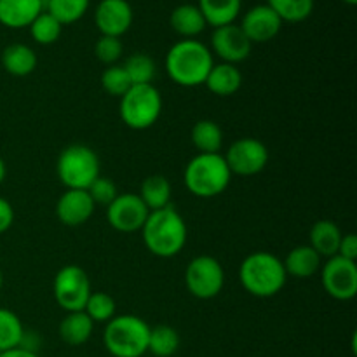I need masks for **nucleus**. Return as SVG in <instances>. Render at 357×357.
I'll return each instance as SVG.
<instances>
[{"mask_svg":"<svg viewBox=\"0 0 357 357\" xmlns=\"http://www.w3.org/2000/svg\"><path fill=\"white\" fill-rule=\"evenodd\" d=\"M251 47L253 44L250 42V38L236 23L215 28L211 35V52H215L222 59V63L237 65V63L244 61L251 54Z\"/></svg>","mask_w":357,"mask_h":357,"instance_id":"obj_13","label":"nucleus"},{"mask_svg":"<svg viewBox=\"0 0 357 357\" xmlns=\"http://www.w3.org/2000/svg\"><path fill=\"white\" fill-rule=\"evenodd\" d=\"M122 66H124L126 73L131 79L132 86L152 84L153 77H155V61L150 56L143 54V52H136V54L129 56Z\"/></svg>","mask_w":357,"mask_h":357,"instance_id":"obj_32","label":"nucleus"},{"mask_svg":"<svg viewBox=\"0 0 357 357\" xmlns=\"http://www.w3.org/2000/svg\"><path fill=\"white\" fill-rule=\"evenodd\" d=\"M89 2L91 0H45V10L65 26L82 20L89 9Z\"/></svg>","mask_w":357,"mask_h":357,"instance_id":"obj_29","label":"nucleus"},{"mask_svg":"<svg viewBox=\"0 0 357 357\" xmlns=\"http://www.w3.org/2000/svg\"><path fill=\"white\" fill-rule=\"evenodd\" d=\"M230 173L239 176H255L261 173L268 162V150L260 139L239 138L223 155Z\"/></svg>","mask_w":357,"mask_h":357,"instance_id":"obj_11","label":"nucleus"},{"mask_svg":"<svg viewBox=\"0 0 357 357\" xmlns=\"http://www.w3.org/2000/svg\"><path fill=\"white\" fill-rule=\"evenodd\" d=\"M342 230L331 220H319L310 229V244L309 246L316 251L319 257L331 258L338 255V246L342 241Z\"/></svg>","mask_w":357,"mask_h":357,"instance_id":"obj_20","label":"nucleus"},{"mask_svg":"<svg viewBox=\"0 0 357 357\" xmlns=\"http://www.w3.org/2000/svg\"><path fill=\"white\" fill-rule=\"evenodd\" d=\"M122 52H124V47H122L121 38L117 37H107V35H101V37L98 38L96 45H94V54H96V58L108 66L117 65Z\"/></svg>","mask_w":357,"mask_h":357,"instance_id":"obj_35","label":"nucleus"},{"mask_svg":"<svg viewBox=\"0 0 357 357\" xmlns=\"http://www.w3.org/2000/svg\"><path fill=\"white\" fill-rule=\"evenodd\" d=\"M14 223V209L7 199L0 197V234L7 232Z\"/></svg>","mask_w":357,"mask_h":357,"instance_id":"obj_38","label":"nucleus"},{"mask_svg":"<svg viewBox=\"0 0 357 357\" xmlns=\"http://www.w3.org/2000/svg\"><path fill=\"white\" fill-rule=\"evenodd\" d=\"M286 274L296 279H309L321 271V257L309 246L293 248L288 257L282 260Z\"/></svg>","mask_w":357,"mask_h":357,"instance_id":"obj_19","label":"nucleus"},{"mask_svg":"<svg viewBox=\"0 0 357 357\" xmlns=\"http://www.w3.org/2000/svg\"><path fill=\"white\" fill-rule=\"evenodd\" d=\"M342 2L349 3V6H356V3H357V0H342Z\"/></svg>","mask_w":357,"mask_h":357,"instance_id":"obj_41","label":"nucleus"},{"mask_svg":"<svg viewBox=\"0 0 357 357\" xmlns=\"http://www.w3.org/2000/svg\"><path fill=\"white\" fill-rule=\"evenodd\" d=\"M321 282L331 298L347 302L357 295V265L356 261L335 255L321 265Z\"/></svg>","mask_w":357,"mask_h":357,"instance_id":"obj_10","label":"nucleus"},{"mask_svg":"<svg viewBox=\"0 0 357 357\" xmlns=\"http://www.w3.org/2000/svg\"><path fill=\"white\" fill-rule=\"evenodd\" d=\"M213 65L211 49L197 38H181L166 54L167 77L181 87L202 86Z\"/></svg>","mask_w":357,"mask_h":357,"instance_id":"obj_1","label":"nucleus"},{"mask_svg":"<svg viewBox=\"0 0 357 357\" xmlns=\"http://www.w3.org/2000/svg\"><path fill=\"white\" fill-rule=\"evenodd\" d=\"M199 10L213 28L232 24L239 17L243 0H199Z\"/></svg>","mask_w":357,"mask_h":357,"instance_id":"obj_24","label":"nucleus"},{"mask_svg":"<svg viewBox=\"0 0 357 357\" xmlns=\"http://www.w3.org/2000/svg\"><path fill=\"white\" fill-rule=\"evenodd\" d=\"M149 337L150 326L142 317L122 314L107 323L103 344L114 357H143L149 352Z\"/></svg>","mask_w":357,"mask_h":357,"instance_id":"obj_5","label":"nucleus"},{"mask_svg":"<svg viewBox=\"0 0 357 357\" xmlns=\"http://www.w3.org/2000/svg\"><path fill=\"white\" fill-rule=\"evenodd\" d=\"M37 54L26 44H10L2 52V66L14 77H26L37 68Z\"/></svg>","mask_w":357,"mask_h":357,"instance_id":"obj_23","label":"nucleus"},{"mask_svg":"<svg viewBox=\"0 0 357 357\" xmlns=\"http://www.w3.org/2000/svg\"><path fill=\"white\" fill-rule=\"evenodd\" d=\"M241 30L244 31L251 44H265L278 37L282 21L267 3H260L248 10L241 21Z\"/></svg>","mask_w":357,"mask_h":357,"instance_id":"obj_15","label":"nucleus"},{"mask_svg":"<svg viewBox=\"0 0 357 357\" xmlns=\"http://www.w3.org/2000/svg\"><path fill=\"white\" fill-rule=\"evenodd\" d=\"M135 13L128 0H101L94 10V23L101 35L121 38L131 28Z\"/></svg>","mask_w":357,"mask_h":357,"instance_id":"obj_14","label":"nucleus"},{"mask_svg":"<svg viewBox=\"0 0 357 357\" xmlns=\"http://www.w3.org/2000/svg\"><path fill=\"white\" fill-rule=\"evenodd\" d=\"M101 87L112 96L122 98L132 87L131 79L122 65H112L101 73Z\"/></svg>","mask_w":357,"mask_h":357,"instance_id":"obj_34","label":"nucleus"},{"mask_svg":"<svg viewBox=\"0 0 357 357\" xmlns=\"http://www.w3.org/2000/svg\"><path fill=\"white\" fill-rule=\"evenodd\" d=\"M239 281L250 295L257 298L275 296L288 281L282 260L267 251L248 255L239 267Z\"/></svg>","mask_w":357,"mask_h":357,"instance_id":"obj_3","label":"nucleus"},{"mask_svg":"<svg viewBox=\"0 0 357 357\" xmlns=\"http://www.w3.org/2000/svg\"><path fill=\"white\" fill-rule=\"evenodd\" d=\"M45 10V0H0V24L13 30L26 28Z\"/></svg>","mask_w":357,"mask_h":357,"instance_id":"obj_17","label":"nucleus"},{"mask_svg":"<svg viewBox=\"0 0 357 357\" xmlns=\"http://www.w3.org/2000/svg\"><path fill=\"white\" fill-rule=\"evenodd\" d=\"M192 143L199 153H218L223 145L222 128L215 121H199L192 128Z\"/></svg>","mask_w":357,"mask_h":357,"instance_id":"obj_26","label":"nucleus"},{"mask_svg":"<svg viewBox=\"0 0 357 357\" xmlns=\"http://www.w3.org/2000/svg\"><path fill=\"white\" fill-rule=\"evenodd\" d=\"M225 284V271L215 257H195L185 268V286L188 293L199 300H211L222 293Z\"/></svg>","mask_w":357,"mask_h":357,"instance_id":"obj_8","label":"nucleus"},{"mask_svg":"<svg viewBox=\"0 0 357 357\" xmlns=\"http://www.w3.org/2000/svg\"><path fill=\"white\" fill-rule=\"evenodd\" d=\"M30 35L37 44L40 45H51L61 37L63 24L56 20L52 14H49L47 10L38 14L33 20V23L30 24Z\"/></svg>","mask_w":357,"mask_h":357,"instance_id":"obj_31","label":"nucleus"},{"mask_svg":"<svg viewBox=\"0 0 357 357\" xmlns=\"http://www.w3.org/2000/svg\"><path fill=\"white\" fill-rule=\"evenodd\" d=\"M180 347V335L167 324L150 328L149 352L155 357H171Z\"/></svg>","mask_w":357,"mask_h":357,"instance_id":"obj_27","label":"nucleus"},{"mask_svg":"<svg viewBox=\"0 0 357 357\" xmlns=\"http://www.w3.org/2000/svg\"><path fill=\"white\" fill-rule=\"evenodd\" d=\"M56 173L66 190H87L100 176V159L91 146L75 143L61 150Z\"/></svg>","mask_w":357,"mask_h":357,"instance_id":"obj_6","label":"nucleus"},{"mask_svg":"<svg viewBox=\"0 0 357 357\" xmlns=\"http://www.w3.org/2000/svg\"><path fill=\"white\" fill-rule=\"evenodd\" d=\"M282 23H302L312 14L314 0H267Z\"/></svg>","mask_w":357,"mask_h":357,"instance_id":"obj_28","label":"nucleus"},{"mask_svg":"<svg viewBox=\"0 0 357 357\" xmlns=\"http://www.w3.org/2000/svg\"><path fill=\"white\" fill-rule=\"evenodd\" d=\"M149 208L143 204L138 194H119L110 206H107V220L117 232L132 234L142 230L149 218Z\"/></svg>","mask_w":357,"mask_h":357,"instance_id":"obj_12","label":"nucleus"},{"mask_svg":"<svg viewBox=\"0 0 357 357\" xmlns=\"http://www.w3.org/2000/svg\"><path fill=\"white\" fill-rule=\"evenodd\" d=\"M169 24L183 38H195L208 26L202 13L194 3H181L176 9H173L169 16Z\"/></svg>","mask_w":357,"mask_h":357,"instance_id":"obj_21","label":"nucleus"},{"mask_svg":"<svg viewBox=\"0 0 357 357\" xmlns=\"http://www.w3.org/2000/svg\"><path fill=\"white\" fill-rule=\"evenodd\" d=\"M142 237L150 253L159 258H173L180 255L187 244L188 229L174 206H166L149 213V218L142 227Z\"/></svg>","mask_w":357,"mask_h":357,"instance_id":"obj_2","label":"nucleus"},{"mask_svg":"<svg viewBox=\"0 0 357 357\" xmlns=\"http://www.w3.org/2000/svg\"><path fill=\"white\" fill-rule=\"evenodd\" d=\"M6 174H7L6 162H3V159H2V157H0V185H2L3 180H6Z\"/></svg>","mask_w":357,"mask_h":357,"instance_id":"obj_40","label":"nucleus"},{"mask_svg":"<svg viewBox=\"0 0 357 357\" xmlns=\"http://www.w3.org/2000/svg\"><path fill=\"white\" fill-rule=\"evenodd\" d=\"M87 194L91 195L94 204L101 206H110L115 201V197L119 195L117 185L114 183V180L107 176H98L96 180L91 183V187L87 188Z\"/></svg>","mask_w":357,"mask_h":357,"instance_id":"obj_36","label":"nucleus"},{"mask_svg":"<svg viewBox=\"0 0 357 357\" xmlns=\"http://www.w3.org/2000/svg\"><path fill=\"white\" fill-rule=\"evenodd\" d=\"M24 328L20 317L9 309H0V354L16 349L23 340Z\"/></svg>","mask_w":357,"mask_h":357,"instance_id":"obj_30","label":"nucleus"},{"mask_svg":"<svg viewBox=\"0 0 357 357\" xmlns=\"http://www.w3.org/2000/svg\"><path fill=\"white\" fill-rule=\"evenodd\" d=\"M232 173L220 153H197L183 171V183L192 195L213 199L229 188Z\"/></svg>","mask_w":357,"mask_h":357,"instance_id":"obj_4","label":"nucleus"},{"mask_svg":"<svg viewBox=\"0 0 357 357\" xmlns=\"http://www.w3.org/2000/svg\"><path fill=\"white\" fill-rule=\"evenodd\" d=\"M3 286V275H2V272H0V288H2Z\"/></svg>","mask_w":357,"mask_h":357,"instance_id":"obj_42","label":"nucleus"},{"mask_svg":"<svg viewBox=\"0 0 357 357\" xmlns=\"http://www.w3.org/2000/svg\"><path fill=\"white\" fill-rule=\"evenodd\" d=\"M206 87L216 96H232L243 86V73L230 63H215L206 77Z\"/></svg>","mask_w":357,"mask_h":357,"instance_id":"obj_18","label":"nucleus"},{"mask_svg":"<svg viewBox=\"0 0 357 357\" xmlns=\"http://www.w3.org/2000/svg\"><path fill=\"white\" fill-rule=\"evenodd\" d=\"M94 330V323L91 317L87 316L84 310L79 312H68L63 321L59 323L58 333L65 344L72 345V347H79L84 345L91 338Z\"/></svg>","mask_w":357,"mask_h":357,"instance_id":"obj_22","label":"nucleus"},{"mask_svg":"<svg viewBox=\"0 0 357 357\" xmlns=\"http://www.w3.org/2000/svg\"><path fill=\"white\" fill-rule=\"evenodd\" d=\"M171 183L162 174H152L145 178L139 188V199L149 208V211H157L166 206H171Z\"/></svg>","mask_w":357,"mask_h":357,"instance_id":"obj_25","label":"nucleus"},{"mask_svg":"<svg viewBox=\"0 0 357 357\" xmlns=\"http://www.w3.org/2000/svg\"><path fill=\"white\" fill-rule=\"evenodd\" d=\"M115 300L110 295L101 291L91 293L89 300H87L84 312L91 317L93 323H108L115 317Z\"/></svg>","mask_w":357,"mask_h":357,"instance_id":"obj_33","label":"nucleus"},{"mask_svg":"<svg viewBox=\"0 0 357 357\" xmlns=\"http://www.w3.org/2000/svg\"><path fill=\"white\" fill-rule=\"evenodd\" d=\"M338 255L344 258H347V260H352L356 261L357 258V237L354 234H345V236H342V241H340V246H338Z\"/></svg>","mask_w":357,"mask_h":357,"instance_id":"obj_37","label":"nucleus"},{"mask_svg":"<svg viewBox=\"0 0 357 357\" xmlns=\"http://www.w3.org/2000/svg\"><path fill=\"white\" fill-rule=\"evenodd\" d=\"M52 293H54L56 303L66 312L84 310L93 293L89 275L79 265H65L56 274Z\"/></svg>","mask_w":357,"mask_h":357,"instance_id":"obj_9","label":"nucleus"},{"mask_svg":"<svg viewBox=\"0 0 357 357\" xmlns=\"http://www.w3.org/2000/svg\"><path fill=\"white\" fill-rule=\"evenodd\" d=\"M0 357H40V356H38L37 352H31V351H26V349L16 347V349H10V351L2 352Z\"/></svg>","mask_w":357,"mask_h":357,"instance_id":"obj_39","label":"nucleus"},{"mask_svg":"<svg viewBox=\"0 0 357 357\" xmlns=\"http://www.w3.org/2000/svg\"><path fill=\"white\" fill-rule=\"evenodd\" d=\"M162 114V96L152 84L132 86L121 98V119L128 128L145 131L159 121Z\"/></svg>","mask_w":357,"mask_h":357,"instance_id":"obj_7","label":"nucleus"},{"mask_svg":"<svg viewBox=\"0 0 357 357\" xmlns=\"http://www.w3.org/2000/svg\"><path fill=\"white\" fill-rule=\"evenodd\" d=\"M96 204L87 190H66L56 204V216L66 227H79L89 222Z\"/></svg>","mask_w":357,"mask_h":357,"instance_id":"obj_16","label":"nucleus"}]
</instances>
